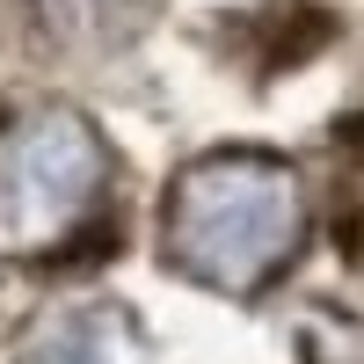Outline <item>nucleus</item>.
I'll return each mask as SVG.
<instances>
[{"label":"nucleus","instance_id":"f257e3e1","mask_svg":"<svg viewBox=\"0 0 364 364\" xmlns=\"http://www.w3.org/2000/svg\"><path fill=\"white\" fill-rule=\"evenodd\" d=\"M299 248H306V182L262 146L204 154L168 182L161 255L190 284L255 299L299 262Z\"/></svg>","mask_w":364,"mask_h":364},{"label":"nucleus","instance_id":"f03ea898","mask_svg":"<svg viewBox=\"0 0 364 364\" xmlns=\"http://www.w3.org/2000/svg\"><path fill=\"white\" fill-rule=\"evenodd\" d=\"M109 146L73 102L0 117V255L87 262L109 248Z\"/></svg>","mask_w":364,"mask_h":364},{"label":"nucleus","instance_id":"7ed1b4c3","mask_svg":"<svg viewBox=\"0 0 364 364\" xmlns=\"http://www.w3.org/2000/svg\"><path fill=\"white\" fill-rule=\"evenodd\" d=\"M15 364H146V343L124 306H58L22 336Z\"/></svg>","mask_w":364,"mask_h":364},{"label":"nucleus","instance_id":"20e7f679","mask_svg":"<svg viewBox=\"0 0 364 364\" xmlns=\"http://www.w3.org/2000/svg\"><path fill=\"white\" fill-rule=\"evenodd\" d=\"M146 15H154V0H37V22L51 44L66 51H124Z\"/></svg>","mask_w":364,"mask_h":364}]
</instances>
